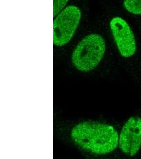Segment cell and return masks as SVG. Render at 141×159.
<instances>
[{
	"label": "cell",
	"instance_id": "1",
	"mask_svg": "<svg viewBox=\"0 0 141 159\" xmlns=\"http://www.w3.org/2000/svg\"><path fill=\"white\" fill-rule=\"evenodd\" d=\"M71 138L80 148L99 155L113 152L119 142L118 132L112 126L92 121L76 125L71 130Z\"/></svg>",
	"mask_w": 141,
	"mask_h": 159
},
{
	"label": "cell",
	"instance_id": "2",
	"mask_svg": "<svg viewBox=\"0 0 141 159\" xmlns=\"http://www.w3.org/2000/svg\"><path fill=\"white\" fill-rule=\"evenodd\" d=\"M105 51V40L100 35L89 34L80 41L72 52V64L81 72H89L97 66Z\"/></svg>",
	"mask_w": 141,
	"mask_h": 159
},
{
	"label": "cell",
	"instance_id": "3",
	"mask_svg": "<svg viewBox=\"0 0 141 159\" xmlns=\"http://www.w3.org/2000/svg\"><path fill=\"white\" fill-rule=\"evenodd\" d=\"M82 16L80 10L69 6L58 14L53 22V43L63 46L69 43L74 35Z\"/></svg>",
	"mask_w": 141,
	"mask_h": 159
},
{
	"label": "cell",
	"instance_id": "4",
	"mask_svg": "<svg viewBox=\"0 0 141 159\" xmlns=\"http://www.w3.org/2000/svg\"><path fill=\"white\" fill-rule=\"evenodd\" d=\"M110 28L120 54L129 58L135 54L137 47L134 33L128 23L116 16L110 20Z\"/></svg>",
	"mask_w": 141,
	"mask_h": 159
},
{
	"label": "cell",
	"instance_id": "5",
	"mask_svg": "<svg viewBox=\"0 0 141 159\" xmlns=\"http://www.w3.org/2000/svg\"><path fill=\"white\" fill-rule=\"evenodd\" d=\"M118 146L129 157L135 156L141 148V118H130L124 125L119 136Z\"/></svg>",
	"mask_w": 141,
	"mask_h": 159
},
{
	"label": "cell",
	"instance_id": "6",
	"mask_svg": "<svg viewBox=\"0 0 141 159\" xmlns=\"http://www.w3.org/2000/svg\"><path fill=\"white\" fill-rule=\"evenodd\" d=\"M125 9L133 15H141V0H124Z\"/></svg>",
	"mask_w": 141,
	"mask_h": 159
},
{
	"label": "cell",
	"instance_id": "7",
	"mask_svg": "<svg viewBox=\"0 0 141 159\" xmlns=\"http://www.w3.org/2000/svg\"><path fill=\"white\" fill-rule=\"evenodd\" d=\"M69 0H53V16H56L65 7Z\"/></svg>",
	"mask_w": 141,
	"mask_h": 159
}]
</instances>
